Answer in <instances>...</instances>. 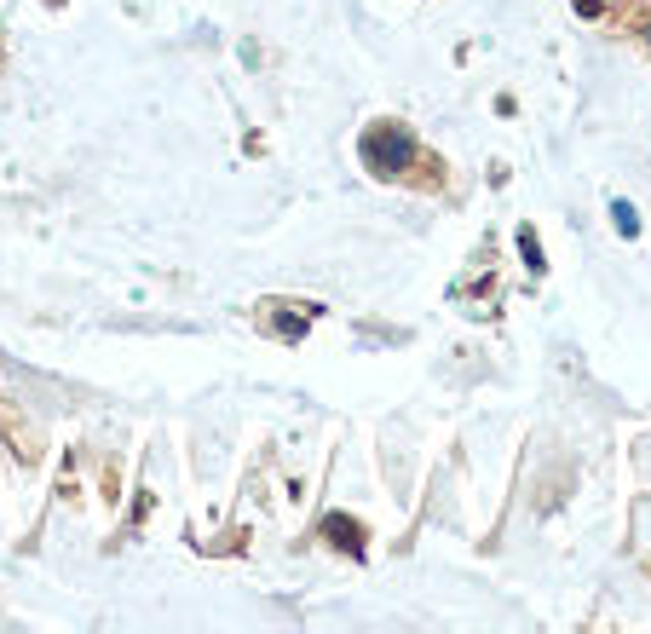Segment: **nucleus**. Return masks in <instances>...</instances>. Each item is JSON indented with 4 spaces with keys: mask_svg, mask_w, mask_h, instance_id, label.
I'll use <instances>...</instances> for the list:
<instances>
[{
    "mask_svg": "<svg viewBox=\"0 0 651 634\" xmlns=\"http://www.w3.org/2000/svg\"><path fill=\"white\" fill-rule=\"evenodd\" d=\"M363 162H370V174L392 179V174H403V167L415 162V139L398 127V121H380V127L363 133Z\"/></svg>",
    "mask_w": 651,
    "mask_h": 634,
    "instance_id": "nucleus-1",
    "label": "nucleus"
},
{
    "mask_svg": "<svg viewBox=\"0 0 651 634\" xmlns=\"http://www.w3.org/2000/svg\"><path fill=\"white\" fill-rule=\"evenodd\" d=\"M576 12H582V18H599V0H576Z\"/></svg>",
    "mask_w": 651,
    "mask_h": 634,
    "instance_id": "nucleus-5",
    "label": "nucleus"
},
{
    "mask_svg": "<svg viewBox=\"0 0 651 634\" xmlns=\"http://www.w3.org/2000/svg\"><path fill=\"white\" fill-rule=\"evenodd\" d=\"M519 254H525V272H536V277L548 272V260H542V242H536V231H531V225H519Z\"/></svg>",
    "mask_w": 651,
    "mask_h": 634,
    "instance_id": "nucleus-3",
    "label": "nucleus"
},
{
    "mask_svg": "<svg viewBox=\"0 0 651 634\" xmlns=\"http://www.w3.org/2000/svg\"><path fill=\"white\" fill-rule=\"evenodd\" d=\"M611 219H617L623 237H640V214H634V202H611Z\"/></svg>",
    "mask_w": 651,
    "mask_h": 634,
    "instance_id": "nucleus-4",
    "label": "nucleus"
},
{
    "mask_svg": "<svg viewBox=\"0 0 651 634\" xmlns=\"http://www.w3.org/2000/svg\"><path fill=\"white\" fill-rule=\"evenodd\" d=\"M323 542H335V548H346L352 559H363V525H358V519H346V514H329L323 519Z\"/></svg>",
    "mask_w": 651,
    "mask_h": 634,
    "instance_id": "nucleus-2",
    "label": "nucleus"
}]
</instances>
